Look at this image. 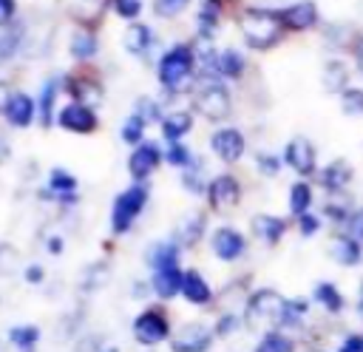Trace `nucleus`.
Listing matches in <instances>:
<instances>
[{"instance_id": "6e6d98bb", "label": "nucleus", "mask_w": 363, "mask_h": 352, "mask_svg": "<svg viewBox=\"0 0 363 352\" xmlns=\"http://www.w3.org/2000/svg\"><path fill=\"white\" fill-rule=\"evenodd\" d=\"M357 312L363 315V278H360V284H357Z\"/></svg>"}, {"instance_id": "6e6552de", "label": "nucleus", "mask_w": 363, "mask_h": 352, "mask_svg": "<svg viewBox=\"0 0 363 352\" xmlns=\"http://www.w3.org/2000/svg\"><path fill=\"white\" fill-rule=\"evenodd\" d=\"M57 125L71 131V133H94L99 119L94 114L91 105H82V102H68L65 108H60L57 114Z\"/></svg>"}, {"instance_id": "a19ab883", "label": "nucleus", "mask_w": 363, "mask_h": 352, "mask_svg": "<svg viewBox=\"0 0 363 352\" xmlns=\"http://www.w3.org/2000/svg\"><path fill=\"white\" fill-rule=\"evenodd\" d=\"M340 233H346V236L363 241V207H352V213H349L346 224L340 227Z\"/></svg>"}, {"instance_id": "cd10ccee", "label": "nucleus", "mask_w": 363, "mask_h": 352, "mask_svg": "<svg viewBox=\"0 0 363 352\" xmlns=\"http://www.w3.org/2000/svg\"><path fill=\"white\" fill-rule=\"evenodd\" d=\"M179 244L173 241H162V244H153L147 250V264L153 270H167V267H179Z\"/></svg>"}, {"instance_id": "de8ad7c7", "label": "nucleus", "mask_w": 363, "mask_h": 352, "mask_svg": "<svg viewBox=\"0 0 363 352\" xmlns=\"http://www.w3.org/2000/svg\"><path fill=\"white\" fill-rule=\"evenodd\" d=\"M238 324H241L238 315H235V312H227V315H221V318L216 321V335H218V338H227V335H233V332L238 329Z\"/></svg>"}, {"instance_id": "603ef678", "label": "nucleus", "mask_w": 363, "mask_h": 352, "mask_svg": "<svg viewBox=\"0 0 363 352\" xmlns=\"http://www.w3.org/2000/svg\"><path fill=\"white\" fill-rule=\"evenodd\" d=\"M9 99H11V88H9V82L0 79V111H3V114H6V108H9Z\"/></svg>"}, {"instance_id": "49530a36", "label": "nucleus", "mask_w": 363, "mask_h": 352, "mask_svg": "<svg viewBox=\"0 0 363 352\" xmlns=\"http://www.w3.org/2000/svg\"><path fill=\"white\" fill-rule=\"evenodd\" d=\"M255 165H258V170H261L264 176H278V170H281V156H275V153H258V156H255Z\"/></svg>"}, {"instance_id": "7c9ffc66", "label": "nucleus", "mask_w": 363, "mask_h": 352, "mask_svg": "<svg viewBox=\"0 0 363 352\" xmlns=\"http://www.w3.org/2000/svg\"><path fill=\"white\" fill-rule=\"evenodd\" d=\"M74 187H77V179L62 170V167H54L51 176H48V193L43 190V196H60V199H74Z\"/></svg>"}, {"instance_id": "864d4df0", "label": "nucleus", "mask_w": 363, "mask_h": 352, "mask_svg": "<svg viewBox=\"0 0 363 352\" xmlns=\"http://www.w3.org/2000/svg\"><path fill=\"white\" fill-rule=\"evenodd\" d=\"M26 278H28L31 284H40V281H43V267H37V264L28 267V270H26Z\"/></svg>"}, {"instance_id": "9d476101", "label": "nucleus", "mask_w": 363, "mask_h": 352, "mask_svg": "<svg viewBox=\"0 0 363 352\" xmlns=\"http://www.w3.org/2000/svg\"><path fill=\"white\" fill-rule=\"evenodd\" d=\"M318 185L329 193V196H340V193H346V187L352 185V179H354V167L346 162V159H332L329 165H323L320 170H318Z\"/></svg>"}, {"instance_id": "2f4dec72", "label": "nucleus", "mask_w": 363, "mask_h": 352, "mask_svg": "<svg viewBox=\"0 0 363 352\" xmlns=\"http://www.w3.org/2000/svg\"><path fill=\"white\" fill-rule=\"evenodd\" d=\"M255 352H295V341L281 332V329H272V332H264Z\"/></svg>"}, {"instance_id": "1a4fd4ad", "label": "nucleus", "mask_w": 363, "mask_h": 352, "mask_svg": "<svg viewBox=\"0 0 363 352\" xmlns=\"http://www.w3.org/2000/svg\"><path fill=\"white\" fill-rule=\"evenodd\" d=\"M210 148H213V153H216L221 162L233 165V162H238V159L244 156L247 139H244V133H241L238 128H218V131L210 136Z\"/></svg>"}, {"instance_id": "4d7b16f0", "label": "nucleus", "mask_w": 363, "mask_h": 352, "mask_svg": "<svg viewBox=\"0 0 363 352\" xmlns=\"http://www.w3.org/2000/svg\"><path fill=\"white\" fill-rule=\"evenodd\" d=\"M77 3H99V0H77Z\"/></svg>"}, {"instance_id": "a18cd8bd", "label": "nucleus", "mask_w": 363, "mask_h": 352, "mask_svg": "<svg viewBox=\"0 0 363 352\" xmlns=\"http://www.w3.org/2000/svg\"><path fill=\"white\" fill-rule=\"evenodd\" d=\"M346 48H349V54H352L354 71H357V74L363 77V31L352 34V37H349V43H346Z\"/></svg>"}, {"instance_id": "ddd939ff", "label": "nucleus", "mask_w": 363, "mask_h": 352, "mask_svg": "<svg viewBox=\"0 0 363 352\" xmlns=\"http://www.w3.org/2000/svg\"><path fill=\"white\" fill-rule=\"evenodd\" d=\"M159 162H162L159 145H156V142H139V145L133 148L130 159H128V170H130L133 182H142V179H147V176L159 167Z\"/></svg>"}, {"instance_id": "2eb2a0df", "label": "nucleus", "mask_w": 363, "mask_h": 352, "mask_svg": "<svg viewBox=\"0 0 363 352\" xmlns=\"http://www.w3.org/2000/svg\"><path fill=\"white\" fill-rule=\"evenodd\" d=\"M247 250V238L241 230L235 227H218L213 233V253L221 258V261H235L238 255H244Z\"/></svg>"}, {"instance_id": "a878e982", "label": "nucleus", "mask_w": 363, "mask_h": 352, "mask_svg": "<svg viewBox=\"0 0 363 352\" xmlns=\"http://www.w3.org/2000/svg\"><path fill=\"white\" fill-rule=\"evenodd\" d=\"M57 91H60V79H57V77L45 79V82H43V88H40L37 114H40L43 128H51V122H54V102H57Z\"/></svg>"}, {"instance_id": "4468645a", "label": "nucleus", "mask_w": 363, "mask_h": 352, "mask_svg": "<svg viewBox=\"0 0 363 352\" xmlns=\"http://www.w3.org/2000/svg\"><path fill=\"white\" fill-rule=\"evenodd\" d=\"M213 343V332L204 324H184L173 338V352H207Z\"/></svg>"}, {"instance_id": "473e14b6", "label": "nucleus", "mask_w": 363, "mask_h": 352, "mask_svg": "<svg viewBox=\"0 0 363 352\" xmlns=\"http://www.w3.org/2000/svg\"><path fill=\"white\" fill-rule=\"evenodd\" d=\"M9 338H11V343H14L20 352H34V349H37V341H40V329H37L34 324L11 326Z\"/></svg>"}, {"instance_id": "7ed1b4c3", "label": "nucleus", "mask_w": 363, "mask_h": 352, "mask_svg": "<svg viewBox=\"0 0 363 352\" xmlns=\"http://www.w3.org/2000/svg\"><path fill=\"white\" fill-rule=\"evenodd\" d=\"M193 71H196V51H193L187 43L170 45V48L162 54L159 65H156V77H159V82H162L167 91H179V88L193 77Z\"/></svg>"}, {"instance_id": "20e7f679", "label": "nucleus", "mask_w": 363, "mask_h": 352, "mask_svg": "<svg viewBox=\"0 0 363 352\" xmlns=\"http://www.w3.org/2000/svg\"><path fill=\"white\" fill-rule=\"evenodd\" d=\"M230 108H233V99H230V91L224 88V82L201 79V88L196 91V111L210 122H221L230 116Z\"/></svg>"}, {"instance_id": "dca6fc26", "label": "nucleus", "mask_w": 363, "mask_h": 352, "mask_svg": "<svg viewBox=\"0 0 363 352\" xmlns=\"http://www.w3.org/2000/svg\"><path fill=\"white\" fill-rule=\"evenodd\" d=\"M329 255L340 264V267H357L363 261V241L346 236V233H335L332 236V244H329Z\"/></svg>"}, {"instance_id": "37998d69", "label": "nucleus", "mask_w": 363, "mask_h": 352, "mask_svg": "<svg viewBox=\"0 0 363 352\" xmlns=\"http://www.w3.org/2000/svg\"><path fill=\"white\" fill-rule=\"evenodd\" d=\"M295 227H298V233H301L303 238H309V236H315V233L320 230V216H315L312 210L303 213V216H295Z\"/></svg>"}, {"instance_id": "c03bdc74", "label": "nucleus", "mask_w": 363, "mask_h": 352, "mask_svg": "<svg viewBox=\"0 0 363 352\" xmlns=\"http://www.w3.org/2000/svg\"><path fill=\"white\" fill-rule=\"evenodd\" d=\"M204 224H207L204 216H193V219L182 227V238H184V244H196V241L201 238V233H204Z\"/></svg>"}, {"instance_id": "bb28decb", "label": "nucleus", "mask_w": 363, "mask_h": 352, "mask_svg": "<svg viewBox=\"0 0 363 352\" xmlns=\"http://www.w3.org/2000/svg\"><path fill=\"white\" fill-rule=\"evenodd\" d=\"M312 202H315V190H312L309 179H298L289 187V213L292 216H303V213L312 210Z\"/></svg>"}, {"instance_id": "e433bc0d", "label": "nucleus", "mask_w": 363, "mask_h": 352, "mask_svg": "<svg viewBox=\"0 0 363 352\" xmlns=\"http://www.w3.org/2000/svg\"><path fill=\"white\" fill-rule=\"evenodd\" d=\"M349 213H352V207H349L346 202H335V199H329V202L323 204V210H320V216H323V219H329V221H332L337 230L346 224Z\"/></svg>"}, {"instance_id": "a211bd4d", "label": "nucleus", "mask_w": 363, "mask_h": 352, "mask_svg": "<svg viewBox=\"0 0 363 352\" xmlns=\"http://www.w3.org/2000/svg\"><path fill=\"white\" fill-rule=\"evenodd\" d=\"M34 114H37V102H34L28 94H23V91L11 94L9 108H6L9 125H14V128H28V125L34 122Z\"/></svg>"}, {"instance_id": "c85d7f7f", "label": "nucleus", "mask_w": 363, "mask_h": 352, "mask_svg": "<svg viewBox=\"0 0 363 352\" xmlns=\"http://www.w3.org/2000/svg\"><path fill=\"white\" fill-rule=\"evenodd\" d=\"M68 51H71L74 60H91L99 51V43L88 28H79V31H74V37L68 43Z\"/></svg>"}, {"instance_id": "58836bf2", "label": "nucleus", "mask_w": 363, "mask_h": 352, "mask_svg": "<svg viewBox=\"0 0 363 352\" xmlns=\"http://www.w3.org/2000/svg\"><path fill=\"white\" fill-rule=\"evenodd\" d=\"M20 270V253L11 244H0V275H14Z\"/></svg>"}, {"instance_id": "0eeeda50", "label": "nucleus", "mask_w": 363, "mask_h": 352, "mask_svg": "<svg viewBox=\"0 0 363 352\" xmlns=\"http://www.w3.org/2000/svg\"><path fill=\"white\" fill-rule=\"evenodd\" d=\"M284 162L301 176V179H309V176H318V148L306 139V136H292L284 148Z\"/></svg>"}, {"instance_id": "39448f33", "label": "nucleus", "mask_w": 363, "mask_h": 352, "mask_svg": "<svg viewBox=\"0 0 363 352\" xmlns=\"http://www.w3.org/2000/svg\"><path fill=\"white\" fill-rule=\"evenodd\" d=\"M145 202H147V187L145 185L136 182L128 190H122L116 196V202H113V210H111V227H113V233H128L130 224L136 221V216L142 213Z\"/></svg>"}, {"instance_id": "412c9836", "label": "nucleus", "mask_w": 363, "mask_h": 352, "mask_svg": "<svg viewBox=\"0 0 363 352\" xmlns=\"http://www.w3.org/2000/svg\"><path fill=\"white\" fill-rule=\"evenodd\" d=\"M312 298L329 312V315H340L343 312V307H346V298H343V292L337 290V284H332V281H318L315 284V290H312Z\"/></svg>"}, {"instance_id": "3c124183", "label": "nucleus", "mask_w": 363, "mask_h": 352, "mask_svg": "<svg viewBox=\"0 0 363 352\" xmlns=\"http://www.w3.org/2000/svg\"><path fill=\"white\" fill-rule=\"evenodd\" d=\"M136 114H139V116H145V119H159V105H156L153 99H139Z\"/></svg>"}, {"instance_id": "aec40b11", "label": "nucleus", "mask_w": 363, "mask_h": 352, "mask_svg": "<svg viewBox=\"0 0 363 352\" xmlns=\"http://www.w3.org/2000/svg\"><path fill=\"white\" fill-rule=\"evenodd\" d=\"M323 88L329 94H337V97L349 88V65L340 57L326 60V65H323Z\"/></svg>"}, {"instance_id": "c756f323", "label": "nucleus", "mask_w": 363, "mask_h": 352, "mask_svg": "<svg viewBox=\"0 0 363 352\" xmlns=\"http://www.w3.org/2000/svg\"><path fill=\"white\" fill-rule=\"evenodd\" d=\"M65 91L74 97V102H82V105H94V102H99V97H102V88L96 85V82H91V79H77V77H71L68 82H65Z\"/></svg>"}, {"instance_id": "b1692460", "label": "nucleus", "mask_w": 363, "mask_h": 352, "mask_svg": "<svg viewBox=\"0 0 363 352\" xmlns=\"http://www.w3.org/2000/svg\"><path fill=\"white\" fill-rule=\"evenodd\" d=\"M247 71V60L238 48H224L218 51V77L221 79H241Z\"/></svg>"}, {"instance_id": "4c0bfd02", "label": "nucleus", "mask_w": 363, "mask_h": 352, "mask_svg": "<svg viewBox=\"0 0 363 352\" xmlns=\"http://www.w3.org/2000/svg\"><path fill=\"white\" fill-rule=\"evenodd\" d=\"M187 6H190V0H153V14L162 17V20H173V17H179Z\"/></svg>"}, {"instance_id": "ea45409f", "label": "nucleus", "mask_w": 363, "mask_h": 352, "mask_svg": "<svg viewBox=\"0 0 363 352\" xmlns=\"http://www.w3.org/2000/svg\"><path fill=\"white\" fill-rule=\"evenodd\" d=\"M142 6H145L142 0H111L113 14L122 17V20H136L142 14Z\"/></svg>"}, {"instance_id": "f257e3e1", "label": "nucleus", "mask_w": 363, "mask_h": 352, "mask_svg": "<svg viewBox=\"0 0 363 352\" xmlns=\"http://www.w3.org/2000/svg\"><path fill=\"white\" fill-rule=\"evenodd\" d=\"M238 28H241L244 43L252 51H269L281 45L284 37L289 34L278 17V9H267V6H247L238 14Z\"/></svg>"}, {"instance_id": "8fccbe9b", "label": "nucleus", "mask_w": 363, "mask_h": 352, "mask_svg": "<svg viewBox=\"0 0 363 352\" xmlns=\"http://www.w3.org/2000/svg\"><path fill=\"white\" fill-rule=\"evenodd\" d=\"M337 352H363V335H357V332L343 335V341H340Z\"/></svg>"}, {"instance_id": "79ce46f5", "label": "nucleus", "mask_w": 363, "mask_h": 352, "mask_svg": "<svg viewBox=\"0 0 363 352\" xmlns=\"http://www.w3.org/2000/svg\"><path fill=\"white\" fill-rule=\"evenodd\" d=\"M167 162L184 170V167H187V165L193 162V156H190L187 145H182V142H170V148H167Z\"/></svg>"}, {"instance_id": "f3484780", "label": "nucleus", "mask_w": 363, "mask_h": 352, "mask_svg": "<svg viewBox=\"0 0 363 352\" xmlns=\"http://www.w3.org/2000/svg\"><path fill=\"white\" fill-rule=\"evenodd\" d=\"M122 45H125L128 54L145 57V54L156 45V34H153V28L145 26V23H130V26L125 28V34H122Z\"/></svg>"}, {"instance_id": "393cba45", "label": "nucleus", "mask_w": 363, "mask_h": 352, "mask_svg": "<svg viewBox=\"0 0 363 352\" xmlns=\"http://www.w3.org/2000/svg\"><path fill=\"white\" fill-rule=\"evenodd\" d=\"M190 128H193V114L190 111H170V114L162 116V133L170 142H179Z\"/></svg>"}, {"instance_id": "09e8293b", "label": "nucleus", "mask_w": 363, "mask_h": 352, "mask_svg": "<svg viewBox=\"0 0 363 352\" xmlns=\"http://www.w3.org/2000/svg\"><path fill=\"white\" fill-rule=\"evenodd\" d=\"M17 14V0H0V28H9Z\"/></svg>"}, {"instance_id": "f8f14e48", "label": "nucleus", "mask_w": 363, "mask_h": 352, "mask_svg": "<svg viewBox=\"0 0 363 352\" xmlns=\"http://www.w3.org/2000/svg\"><path fill=\"white\" fill-rule=\"evenodd\" d=\"M167 335H170V326H167V318L159 309H145L133 321V338L145 346H153V343L164 341Z\"/></svg>"}, {"instance_id": "72a5a7b5", "label": "nucleus", "mask_w": 363, "mask_h": 352, "mask_svg": "<svg viewBox=\"0 0 363 352\" xmlns=\"http://www.w3.org/2000/svg\"><path fill=\"white\" fill-rule=\"evenodd\" d=\"M309 315V298H286V307H284V324L281 326H292L298 329L301 321Z\"/></svg>"}, {"instance_id": "4be33fe9", "label": "nucleus", "mask_w": 363, "mask_h": 352, "mask_svg": "<svg viewBox=\"0 0 363 352\" xmlns=\"http://www.w3.org/2000/svg\"><path fill=\"white\" fill-rule=\"evenodd\" d=\"M182 295L190 301V304H210L213 292H210V284L204 281L201 273L196 270H187L184 278H182Z\"/></svg>"}, {"instance_id": "f03ea898", "label": "nucleus", "mask_w": 363, "mask_h": 352, "mask_svg": "<svg viewBox=\"0 0 363 352\" xmlns=\"http://www.w3.org/2000/svg\"><path fill=\"white\" fill-rule=\"evenodd\" d=\"M284 307H286V298L278 290L261 287L244 304V324L250 329H255V332L281 329V324H284Z\"/></svg>"}, {"instance_id": "c9c22d12", "label": "nucleus", "mask_w": 363, "mask_h": 352, "mask_svg": "<svg viewBox=\"0 0 363 352\" xmlns=\"http://www.w3.org/2000/svg\"><path fill=\"white\" fill-rule=\"evenodd\" d=\"M145 122H147V119H145V116H139V114L133 111V114L128 116V122L122 125V139H125L128 145H133V148H136V145L142 142V133H145Z\"/></svg>"}, {"instance_id": "6ab92c4d", "label": "nucleus", "mask_w": 363, "mask_h": 352, "mask_svg": "<svg viewBox=\"0 0 363 352\" xmlns=\"http://www.w3.org/2000/svg\"><path fill=\"white\" fill-rule=\"evenodd\" d=\"M286 230H289V221H286V219H281V216L261 213V216H255V219H252V233H255L258 238H264L269 247H275V244L286 236Z\"/></svg>"}, {"instance_id": "9b49d317", "label": "nucleus", "mask_w": 363, "mask_h": 352, "mask_svg": "<svg viewBox=\"0 0 363 352\" xmlns=\"http://www.w3.org/2000/svg\"><path fill=\"white\" fill-rule=\"evenodd\" d=\"M207 202L213 210H230L241 202V185L233 173H221L207 185Z\"/></svg>"}, {"instance_id": "423d86ee", "label": "nucleus", "mask_w": 363, "mask_h": 352, "mask_svg": "<svg viewBox=\"0 0 363 352\" xmlns=\"http://www.w3.org/2000/svg\"><path fill=\"white\" fill-rule=\"evenodd\" d=\"M278 17H281V23H284V28L289 34H303V31L318 28L320 9H318L315 0H295L289 6H281L278 9Z\"/></svg>"}, {"instance_id": "13d9d810", "label": "nucleus", "mask_w": 363, "mask_h": 352, "mask_svg": "<svg viewBox=\"0 0 363 352\" xmlns=\"http://www.w3.org/2000/svg\"><path fill=\"white\" fill-rule=\"evenodd\" d=\"M102 352H116V349H102Z\"/></svg>"}, {"instance_id": "5701e85b", "label": "nucleus", "mask_w": 363, "mask_h": 352, "mask_svg": "<svg viewBox=\"0 0 363 352\" xmlns=\"http://www.w3.org/2000/svg\"><path fill=\"white\" fill-rule=\"evenodd\" d=\"M182 278H184V273L179 267L156 270V275H153V292L159 298H173V295L182 292Z\"/></svg>"}, {"instance_id": "5fc2aeb1", "label": "nucleus", "mask_w": 363, "mask_h": 352, "mask_svg": "<svg viewBox=\"0 0 363 352\" xmlns=\"http://www.w3.org/2000/svg\"><path fill=\"white\" fill-rule=\"evenodd\" d=\"M48 250H51V253H60V250H62V241H60V236H54V238L48 241Z\"/></svg>"}, {"instance_id": "f704fd0d", "label": "nucleus", "mask_w": 363, "mask_h": 352, "mask_svg": "<svg viewBox=\"0 0 363 352\" xmlns=\"http://www.w3.org/2000/svg\"><path fill=\"white\" fill-rule=\"evenodd\" d=\"M340 111H343L346 116H360V114H363V88L349 85V88L340 94Z\"/></svg>"}]
</instances>
